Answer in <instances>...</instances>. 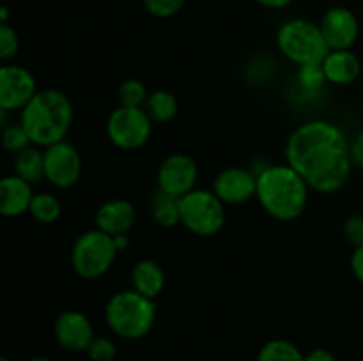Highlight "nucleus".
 I'll use <instances>...</instances> for the list:
<instances>
[{"instance_id":"1","label":"nucleus","mask_w":363,"mask_h":361,"mask_svg":"<svg viewBox=\"0 0 363 361\" xmlns=\"http://www.w3.org/2000/svg\"><path fill=\"white\" fill-rule=\"evenodd\" d=\"M350 144L337 124L325 119L307 120L287 138L286 163L312 191L335 193L346 186L353 172Z\"/></svg>"},{"instance_id":"2","label":"nucleus","mask_w":363,"mask_h":361,"mask_svg":"<svg viewBox=\"0 0 363 361\" xmlns=\"http://www.w3.org/2000/svg\"><path fill=\"white\" fill-rule=\"evenodd\" d=\"M311 188L303 177L287 163L268 165L257 173V198L259 205L266 214L279 222L298 219L308 204Z\"/></svg>"},{"instance_id":"3","label":"nucleus","mask_w":363,"mask_h":361,"mask_svg":"<svg viewBox=\"0 0 363 361\" xmlns=\"http://www.w3.org/2000/svg\"><path fill=\"white\" fill-rule=\"evenodd\" d=\"M74 119L69 96L57 88H43L20 112V122L38 147H50L66 140Z\"/></svg>"},{"instance_id":"4","label":"nucleus","mask_w":363,"mask_h":361,"mask_svg":"<svg viewBox=\"0 0 363 361\" xmlns=\"http://www.w3.org/2000/svg\"><path fill=\"white\" fill-rule=\"evenodd\" d=\"M156 299L133 289L119 290L105 304V322L113 335L124 340H140L156 322Z\"/></svg>"},{"instance_id":"5","label":"nucleus","mask_w":363,"mask_h":361,"mask_svg":"<svg viewBox=\"0 0 363 361\" xmlns=\"http://www.w3.org/2000/svg\"><path fill=\"white\" fill-rule=\"evenodd\" d=\"M277 48L298 67L325 60L330 48L319 23L305 18L284 21L277 30Z\"/></svg>"},{"instance_id":"6","label":"nucleus","mask_w":363,"mask_h":361,"mask_svg":"<svg viewBox=\"0 0 363 361\" xmlns=\"http://www.w3.org/2000/svg\"><path fill=\"white\" fill-rule=\"evenodd\" d=\"M117 253L112 236L99 229L85 230L71 246V268L80 278L98 280L110 271Z\"/></svg>"},{"instance_id":"7","label":"nucleus","mask_w":363,"mask_h":361,"mask_svg":"<svg viewBox=\"0 0 363 361\" xmlns=\"http://www.w3.org/2000/svg\"><path fill=\"white\" fill-rule=\"evenodd\" d=\"M181 225L199 237H213L225 225V204L213 190L195 188L179 198Z\"/></svg>"},{"instance_id":"8","label":"nucleus","mask_w":363,"mask_h":361,"mask_svg":"<svg viewBox=\"0 0 363 361\" xmlns=\"http://www.w3.org/2000/svg\"><path fill=\"white\" fill-rule=\"evenodd\" d=\"M152 124L144 108L119 105L106 119V137L117 149L137 151L151 138Z\"/></svg>"},{"instance_id":"9","label":"nucleus","mask_w":363,"mask_h":361,"mask_svg":"<svg viewBox=\"0 0 363 361\" xmlns=\"http://www.w3.org/2000/svg\"><path fill=\"white\" fill-rule=\"evenodd\" d=\"M82 177L80 152L62 140L45 149V180L57 190H69Z\"/></svg>"},{"instance_id":"10","label":"nucleus","mask_w":363,"mask_h":361,"mask_svg":"<svg viewBox=\"0 0 363 361\" xmlns=\"http://www.w3.org/2000/svg\"><path fill=\"white\" fill-rule=\"evenodd\" d=\"M199 166L191 156L184 152H174L169 154L158 166L156 180L158 190L169 193L172 197H184L186 193L197 188Z\"/></svg>"},{"instance_id":"11","label":"nucleus","mask_w":363,"mask_h":361,"mask_svg":"<svg viewBox=\"0 0 363 361\" xmlns=\"http://www.w3.org/2000/svg\"><path fill=\"white\" fill-rule=\"evenodd\" d=\"M35 94L38 84L27 67L9 62L0 67V110L21 112Z\"/></svg>"},{"instance_id":"12","label":"nucleus","mask_w":363,"mask_h":361,"mask_svg":"<svg viewBox=\"0 0 363 361\" xmlns=\"http://www.w3.org/2000/svg\"><path fill=\"white\" fill-rule=\"evenodd\" d=\"M53 336L57 343L67 353H87L94 342V328L84 311L64 310L53 321Z\"/></svg>"},{"instance_id":"13","label":"nucleus","mask_w":363,"mask_h":361,"mask_svg":"<svg viewBox=\"0 0 363 361\" xmlns=\"http://www.w3.org/2000/svg\"><path fill=\"white\" fill-rule=\"evenodd\" d=\"M211 190L225 205L247 204L257 193V173L245 166H227L216 173Z\"/></svg>"},{"instance_id":"14","label":"nucleus","mask_w":363,"mask_h":361,"mask_svg":"<svg viewBox=\"0 0 363 361\" xmlns=\"http://www.w3.org/2000/svg\"><path fill=\"white\" fill-rule=\"evenodd\" d=\"M330 50H351L360 35L357 14L344 6L330 7L319 21Z\"/></svg>"},{"instance_id":"15","label":"nucleus","mask_w":363,"mask_h":361,"mask_svg":"<svg viewBox=\"0 0 363 361\" xmlns=\"http://www.w3.org/2000/svg\"><path fill=\"white\" fill-rule=\"evenodd\" d=\"M94 223L96 229L112 237L130 234L137 223V209L128 198H110L98 207Z\"/></svg>"},{"instance_id":"16","label":"nucleus","mask_w":363,"mask_h":361,"mask_svg":"<svg viewBox=\"0 0 363 361\" xmlns=\"http://www.w3.org/2000/svg\"><path fill=\"white\" fill-rule=\"evenodd\" d=\"M32 184L23 180L21 177L11 176L2 177L0 180V214L6 218H18V216L28 212L34 198Z\"/></svg>"},{"instance_id":"17","label":"nucleus","mask_w":363,"mask_h":361,"mask_svg":"<svg viewBox=\"0 0 363 361\" xmlns=\"http://www.w3.org/2000/svg\"><path fill=\"white\" fill-rule=\"evenodd\" d=\"M326 80L332 85H351L362 73V62L353 50H330L323 60Z\"/></svg>"},{"instance_id":"18","label":"nucleus","mask_w":363,"mask_h":361,"mask_svg":"<svg viewBox=\"0 0 363 361\" xmlns=\"http://www.w3.org/2000/svg\"><path fill=\"white\" fill-rule=\"evenodd\" d=\"M131 285L133 290L156 299L165 289V273L162 265L152 258H142L131 269Z\"/></svg>"},{"instance_id":"19","label":"nucleus","mask_w":363,"mask_h":361,"mask_svg":"<svg viewBox=\"0 0 363 361\" xmlns=\"http://www.w3.org/2000/svg\"><path fill=\"white\" fill-rule=\"evenodd\" d=\"M13 173L30 184H38L45 179V149L30 145L14 154Z\"/></svg>"},{"instance_id":"20","label":"nucleus","mask_w":363,"mask_h":361,"mask_svg":"<svg viewBox=\"0 0 363 361\" xmlns=\"http://www.w3.org/2000/svg\"><path fill=\"white\" fill-rule=\"evenodd\" d=\"M144 110L155 124H167L177 115L179 103H177V98L170 91L156 88V91L149 92Z\"/></svg>"},{"instance_id":"21","label":"nucleus","mask_w":363,"mask_h":361,"mask_svg":"<svg viewBox=\"0 0 363 361\" xmlns=\"http://www.w3.org/2000/svg\"><path fill=\"white\" fill-rule=\"evenodd\" d=\"M151 216L163 229H172L181 223L179 198L163 191H156L151 198Z\"/></svg>"},{"instance_id":"22","label":"nucleus","mask_w":363,"mask_h":361,"mask_svg":"<svg viewBox=\"0 0 363 361\" xmlns=\"http://www.w3.org/2000/svg\"><path fill=\"white\" fill-rule=\"evenodd\" d=\"M60 212H62V204H60L59 197L50 193V191L35 193L34 198H32L30 209H28V214L38 223H43V225L55 223L60 218Z\"/></svg>"},{"instance_id":"23","label":"nucleus","mask_w":363,"mask_h":361,"mask_svg":"<svg viewBox=\"0 0 363 361\" xmlns=\"http://www.w3.org/2000/svg\"><path fill=\"white\" fill-rule=\"evenodd\" d=\"M257 361H305V354L289 340L273 338L261 347Z\"/></svg>"},{"instance_id":"24","label":"nucleus","mask_w":363,"mask_h":361,"mask_svg":"<svg viewBox=\"0 0 363 361\" xmlns=\"http://www.w3.org/2000/svg\"><path fill=\"white\" fill-rule=\"evenodd\" d=\"M296 81L298 87L303 92H307V94H318V92H321L323 87L328 84L321 62L305 64V66L298 67Z\"/></svg>"},{"instance_id":"25","label":"nucleus","mask_w":363,"mask_h":361,"mask_svg":"<svg viewBox=\"0 0 363 361\" xmlns=\"http://www.w3.org/2000/svg\"><path fill=\"white\" fill-rule=\"evenodd\" d=\"M147 88L137 78H128L121 84L119 91H117V98H119V105L123 106H133V108H144L145 101H147Z\"/></svg>"},{"instance_id":"26","label":"nucleus","mask_w":363,"mask_h":361,"mask_svg":"<svg viewBox=\"0 0 363 361\" xmlns=\"http://www.w3.org/2000/svg\"><path fill=\"white\" fill-rule=\"evenodd\" d=\"M2 145L7 152H11V154H18V152H21L23 149L30 147V145L34 144L30 142V137H28V133L25 131V127L21 126V122L18 120V122L6 124V126H4Z\"/></svg>"},{"instance_id":"27","label":"nucleus","mask_w":363,"mask_h":361,"mask_svg":"<svg viewBox=\"0 0 363 361\" xmlns=\"http://www.w3.org/2000/svg\"><path fill=\"white\" fill-rule=\"evenodd\" d=\"M20 52V38L18 32L9 23H0V59L9 62Z\"/></svg>"},{"instance_id":"28","label":"nucleus","mask_w":363,"mask_h":361,"mask_svg":"<svg viewBox=\"0 0 363 361\" xmlns=\"http://www.w3.org/2000/svg\"><path fill=\"white\" fill-rule=\"evenodd\" d=\"M87 356L91 361H116L117 360V345L113 340L106 336H96L87 350Z\"/></svg>"},{"instance_id":"29","label":"nucleus","mask_w":363,"mask_h":361,"mask_svg":"<svg viewBox=\"0 0 363 361\" xmlns=\"http://www.w3.org/2000/svg\"><path fill=\"white\" fill-rule=\"evenodd\" d=\"M145 11L156 18H172L184 7L186 0H142Z\"/></svg>"},{"instance_id":"30","label":"nucleus","mask_w":363,"mask_h":361,"mask_svg":"<svg viewBox=\"0 0 363 361\" xmlns=\"http://www.w3.org/2000/svg\"><path fill=\"white\" fill-rule=\"evenodd\" d=\"M344 236L354 248L363 244V214H351L344 222Z\"/></svg>"},{"instance_id":"31","label":"nucleus","mask_w":363,"mask_h":361,"mask_svg":"<svg viewBox=\"0 0 363 361\" xmlns=\"http://www.w3.org/2000/svg\"><path fill=\"white\" fill-rule=\"evenodd\" d=\"M350 149H351V159H353V165L357 166V168L363 170V131L351 140Z\"/></svg>"},{"instance_id":"32","label":"nucleus","mask_w":363,"mask_h":361,"mask_svg":"<svg viewBox=\"0 0 363 361\" xmlns=\"http://www.w3.org/2000/svg\"><path fill=\"white\" fill-rule=\"evenodd\" d=\"M350 265H351V271H353L354 278H357L360 283H363V244L362 246L354 248L353 255H351Z\"/></svg>"},{"instance_id":"33","label":"nucleus","mask_w":363,"mask_h":361,"mask_svg":"<svg viewBox=\"0 0 363 361\" xmlns=\"http://www.w3.org/2000/svg\"><path fill=\"white\" fill-rule=\"evenodd\" d=\"M305 361H337L330 350L326 349H314L308 354H305Z\"/></svg>"},{"instance_id":"34","label":"nucleus","mask_w":363,"mask_h":361,"mask_svg":"<svg viewBox=\"0 0 363 361\" xmlns=\"http://www.w3.org/2000/svg\"><path fill=\"white\" fill-rule=\"evenodd\" d=\"M259 6L266 7V9H286L287 6L294 2V0H255Z\"/></svg>"},{"instance_id":"35","label":"nucleus","mask_w":363,"mask_h":361,"mask_svg":"<svg viewBox=\"0 0 363 361\" xmlns=\"http://www.w3.org/2000/svg\"><path fill=\"white\" fill-rule=\"evenodd\" d=\"M113 244H116L117 251H124L130 246V234H119V236H113Z\"/></svg>"},{"instance_id":"36","label":"nucleus","mask_w":363,"mask_h":361,"mask_svg":"<svg viewBox=\"0 0 363 361\" xmlns=\"http://www.w3.org/2000/svg\"><path fill=\"white\" fill-rule=\"evenodd\" d=\"M0 23H9V7L7 6L0 9Z\"/></svg>"},{"instance_id":"37","label":"nucleus","mask_w":363,"mask_h":361,"mask_svg":"<svg viewBox=\"0 0 363 361\" xmlns=\"http://www.w3.org/2000/svg\"><path fill=\"white\" fill-rule=\"evenodd\" d=\"M25 361H53V360L52 357H46V356H32Z\"/></svg>"},{"instance_id":"38","label":"nucleus","mask_w":363,"mask_h":361,"mask_svg":"<svg viewBox=\"0 0 363 361\" xmlns=\"http://www.w3.org/2000/svg\"><path fill=\"white\" fill-rule=\"evenodd\" d=\"M0 361H9V360H7V357L4 356V357H0Z\"/></svg>"}]
</instances>
